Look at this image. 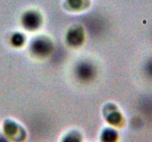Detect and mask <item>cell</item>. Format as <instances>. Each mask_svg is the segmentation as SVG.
<instances>
[{"mask_svg":"<svg viewBox=\"0 0 152 142\" xmlns=\"http://www.w3.org/2000/svg\"><path fill=\"white\" fill-rule=\"evenodd\" d=\"M0 142H1V138H0ZM2 142H6V141H4V139H2Z\"/></svg>","mask_w":152,"mask_h":142,"instance_id":"cell-1","label":"cell"}]
</instances>
